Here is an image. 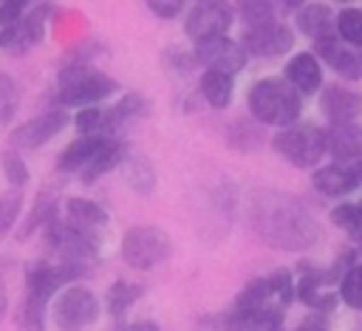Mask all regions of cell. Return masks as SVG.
Returning a JSON list of instances; mask_svg holds the SVG:
<instances>
[{"label":"cell","instance_id":"6da1fadb","mask_svg":"<svg viewBox=\"0 0 362 331\" xmlns=\"http://www.w3.org/2000/svg\"><path fill=\"white\" fill-rule=\"evenodd\" d=\"M249 215L257 238L283 252H305L320 238V226L305 212V207L297 198L277 190L257 192Z\"/></svg>","mask_w":362,"mask_h":331},{"label":"cell","instance_id":"7a4b0ae2","mask_svg":"<svg viewBox=\"0 0 362 331\" xmlns=\"http://www.w3.org/2000/svg\"><path fill=\"white\" fill-rule=\"evenodd\" d=\"M249 110L257 122L286 130L300 116V93L286 82V76H266L249 88Z\"/></svg>","mask_w":362,"mask_h":331},{"label":"cell","instance_id":"3957f363","mask_svg":"<svg viewBox=\"0 0 362 331\" xmlns=\"http://www.w3.org/2000/svg\"><path fill=\"white\" fill-rule=\"evenodd\" d=\"M113 91H116V82L110 76H105L102 71L82 65V62L62 68L57 76V99H59V105H68V108H79V110L93 108Z\"/></svg>","mask_w":362,"mask_h":331},{"label":"cell","instance_id":"277c9868","mask_svg":"<svg viewBox=\"0 0 362 331\" xmlns=\"http://www.w3.org/2000/svg\"><path fill=\"white\" fill-rule=\"evenodd\" d=\"M272 147L294 167H314L328 150V136L317 124H291L272 139Z\"/></svg>","mask_w":362,"mask_h":331},{"label":"cell","instance_id":"5b68a950","mask_svg":"<svg viewBox=\"0 0 362 331\" xmlns=\"http://www.w3.org/2000/svg\"><path fill=\"white\" fill-rule=\"evenodd\" d=\"M170 238L158 226H130L122 238V257L127 266L147 272L170 257Z\"/></svg>","mask_w":362,"mask_h":331},{"label":"cell","instance_id":"8992f818","mask_svg":"<svg viewBox=\"0 0 362 331\" xmlns=\"http://www.w3.org/2000/svg\"><path fill=\"white\" fill-rule=\"evenodd\" d=\"M99 317V300L88 286H65L54 306H51V320L57 323L59 331H82Z\"/></svg>","mask_w":362,"mask_h":331},{"label":"cell","instance_id":"52a82bcc","mask_svg":"<svg viewBox=\"0 0 362 331\" xmlns=\"http://www.w3.org/2000/svg\"><path fill=\"white\" fill-rule=\"evenodd\" d=\"M229 25H232V8L226 3H195L184 20V31L195 45L226 37Z\"/></svg>","mask_w":362,"mask_h":331},{"label":"cell","instance_id":"ba28073f","mask_svg":"<svg viewBox=\"0 0 362 331\" xmlns=\"http://www.w3.org/2000/svg\"><path fill=\"white\" fill-rule=\"evenodd\" d=\"M65 124H68V113L65 110L40 113V116L23 122L20 127H14L8 133V144H11V150H37L45 141H51Z\"/></svg>","mask_w":362,"mask_h":331},{"label":"cell","instance_id":"9c48e42d","mask_svg":"<svg viewBox=\"0 0 362 331\" xmlns=\"http://www.w3.org/2000/svg\"><path fill=\"white\" fill-rule=\"evenodd\" d=\"M240 45L246 54H255V57H280V54L291 51L294 34L286 23H269V25L246 28Z\"/></svg>","mask_w":362,"mask_h":331},{"label":"cell","instance_id":"30bf717a","mask_svg":"<svg viewBox=\"0 0 362 331\" xmlns=\"http://www.w3.org/2000/svg\"><path fill=\"white\" fill-rule=\"evenodd\" d=\"M195 59L201 65H206V71H223V74L235 76L246 65V51L235 40L218 37V40H209V42L195 45Z\"/></svg>","mask_w":362,"mask_h":331},{"label":"cell","instance_id":"8fae6325","mask_svg":"<svg viewBox=\"0 0 362 331\" xmlns=\"http://www.w3.org/2000/svg\"><path fill=\"white\" fill-rule=\"evenodd\" d=\"M311 184L322 195H345L356 187H362V156L348 161H334L311 175Z\"/></svg>","mask_w":362,"mask_h":331},{"label":"cell","instance_id":"7c38bea8","mask_svg":"<svg viewBox=\"0 0 362 331\" xmlns=\"http://www.w3.org/2000/svg\"><path fill=\"white\" fill-rule=\"evenodd\" d=\"M51 6L40 3L34 6L31 11H25L23 23L17 28H8V31H0V48L11 51V54H25L28 48H34L42 34H45V17H48Z\"/></svg>","mask_w":362,"mask_h":331},{"label":"cell","instance_id":"4fadbf2b","mask_svg":"<svg viewBox=\"0 0 362 331\" xmlns=\"http://www.w3.org/2000/svg\"><path fill=\"white\" fill-rule=\"evenodd\" d=\"M320 110L334 124L354 122L362 113V93L359 91H351L345 85H325L322 88V96H320Z\"/></svg>","mask_w":362,"mask_h":331},{"label":"cell","instance_id":"5bb4252c","mask_svg":"<svg viewBox=\"0 0 362 331\" xmlns=\"http://www.w3.org/2000/svg\"><path fill=\"white\" fill-rule=\"evenodd\" d=\"M297 28L317 42H325V40H334L339 37L337 34V20L331 14V6L325 3H305L297 8Z\"/></svg>","mask_w":362,"mask_h":331},{"label":"cell","instance_id":"9a60e30c","mask_svg":"<svg viewBox=\"0 0 362 331\" xmlns=\"http://www.w3.org/2000/svg\"><path fill=\"white\" fill-rule=\"evenodd\" d=\"M314 51H317L320 59H325L342 76H351V79H359L362 76V51H351L345 42H339V37L325 40V42H317Z\"/></svg>","mask_w":362,"mask_h":331},{"label":"cell","instance_id":"2e32d148","mask_svg":"<svg viewBox=\"0 0 362 331\" xmlns=\"http://www.w3.org/2000/svg\"><path fill=\"white\" fill-rule=\"evenodd\" d=\"M65 223L71 229L96 235L107 223V212L90 198H68L65 201Z\"/></svg>","mask_w":362,"mask_h":331},{"label":"cell","instance_id":"e0dca14e","mask_svg":"<svg viewBox=\"0 0 362 331\" xmlns=\"http://www.w3.org/2000/svg\"><path fill=\"white\" fill-rule=\"evenodd\" d=\"M286 82L297 91V93H314L320 88V79H322V71H320V62L314 54L303 51V54H294L288 62H286Z\"/></svg>","mask_w":362,"mask_h":331},{"label":"cell","instance_id":"ac0fdd59","mask_svg":"<svg viewBox=\"0 0 362 331\" xmlns=\"http://www.w3.org/2000/svg\"><path fill=\"white\" fill-rule=\"evenodd\" d=\"M105 141H107V136H79V139L68 141V147L59 153L57 167H59L62 173L85 170V167L99 156V150L105 147Z\"/></svg>","mask_w":362,"mask_h":331},{"label":"cell","instance_id":"d6986e66","mask_svg":"<svg viewBox=\"0 0 362 331\" xmlns=\"http://www.w3.org/2000/svg\"><path fill=\"white\" fill-rule=\"evenodd\" d=\"M325 136H328V153L334 156V161H348V158L362 156V127L359 124H354V122L334 124Z\"/></svg>","mask_w":362,"mask_h":331},{"label":"cell","instance_id":"ffe728a7","mask_svg":"<svg viewBox=\"0 0 362 331\" xmlns=\"http://www.w3.org/2000/svg\"><path fill=\"white\" fill-rule=\"evenodd\" d=\"M122 178L139 195H150L153 187H156V170H153V164L144 156H133V153H127L124 161H122Z\"/></svg>","mask_w":362,"mask_h":331},{"label":"cell","instance_id":"44dd1931","mask_svg":"<svg viewBox=\"0 0 362 331\" xmlns=\"http://www.w3.org/2000/svg\"><path fill=\"white\" fill-rule=\"evenodd\" d=\"M232 91H235V79L223 71H204L201 74V96L206 99V105L212 108H226L232 102Z\"/></svg>","mask_w":362,"mask_h":331},{"label":"cell","instance_id":"7402d4cb","mask_svg":"<svg viewBox=\"0 0 362 331\" xmlns=\"http://www.w3.org/2000/svg\"><path fill=\"white\" fill-rule=\"evenodd\" d=\"M124 147H122V141H113V139H107L105 141V147L99 150V156L82 170V181L85 184H90V181H96L99 175H105V173H110L113 167H122V161H124Z\"/></svg>","mask_w":362,"mask_h":331},{"label":"cell","instance_id":"603a6c76","mask_svg":"<svg viewBox=\"0 0 362 331\" xmlns=\"http://www.w3.org/2000/svg\"><path fill=\"white\" fill-rule=\"evenodd\" d=\"M54 215H57L54 192H51V190H42V192L37 195V201H34V207H31V212H28V218H25L23 229H20V240H23V238H28L31 232H37L40 226L45 229V226H48V221H51Z\"/></svg>","mask_w":362,"mask_h":331},{"label":"cell","instance_id":"cb8c5ba5","mask_svg":"<svg viewBox=\"0 0 362 331\" xmlns=\"http://www.w3.org/2000/svg\"><path fill=\"white\" fill-rule=\"evenodd\" d=\"M139 294H141V286H133V283H127V280H116V283L107 289V294H105L107 311H110L113 317H122V314L136 303Z\"/></svg>","mask_w":362,"mask_h":331},{"label":"cell","instance_id":"d4e9b609","mask_svg":"<svg viewBox=\"0 0 362 331\" xmlns=\"http://www.w3.org/2000/svg\"><path fill=\"white\" fill-rule=\"evenodd\" d=\"M337 34L345 45L362 48V8H342L337 14Z\"/></svg>","mask_w":362,"mask_h":331},{"label":"cell","instance_id":"484cf974","mask_svg":"<svg viewBox=\"0 0 362 331\" xmlns=\"http://www.w3.org/2000/svg\"><path fill=\"white\" fill-rule=\"evenodd\" d=\"M0 170H3V175H6V181L14 187V190H23L25 184H28V167H25V161H23V156L17 153V150H3L0 153Z\"/></svg>","mask_w":362,"mask_h":331},{"label":"cell","instance_id":"4316f807","mask_svg":"<svg viewBox=\"0 0 362 331\" xmlns=\"http://www.w3.org/2000/svg\"><path fill=\"white\" fill-rule=\"evenodd\" d=\"M76 130L79 136H105L107 133V110H102L99 105L93 108H82L76 113Z\"/></svg>","mask_w":362,"mask_h":331},{"label":"cell","instance_id":"83f0119b","mask_svg":"<svg viewBox=\"0 0 362 331\" xmlns=\"http://www.w3.org/2000/svg\"><path fill=\"white\" fill-rule=\"evenodd\" d=\"M17 320L23 331H45V303L37 300L34 294H25Z\"/></svg>","mask_w":362,"mask_h":331},{"label":"cell","instance_id":"f1b7e54d","mask_svg":"<svg viewBox=\"0 0 362 331\" xmlns=\"http://www.w3.org/2000/svg\"><path fill=\"white\" fill-rule=\"evenodd\" d=\"M339 300L351 308H362V263L351 266L345 272V277L339 280Z\"/></svg>","mask_w":362,"mask_h":331},{"label":"cell","instance_id":"f546056e","mask_svg":"<svg viewBox=\"0 0 362 331\" xmlns=\"http://www.w3.org/2000/svg\"><path fill=\"white\" fill-rule=\"evenodd\" d=\"M20 209H23V190H6L3 195H0V240L8 235V229L14 226V221H17V215H20Z\"/></svg>","mask_w":362,"mask_h":331},{"label":"cell","instance_id":"4dcf8cb0","mask_svg":"<svg viewBox=\"0 0 362 331\" xmlns=\"http://www.w3.org/2000/svg\"><path fill=\"white\" fill-rule=\"evenodd\" d=\"M238 11H240L246 28H257V25L277 23V20H274V14H277V6H274V3H238Z\"/></svg>","mask_w":362,"mask_h":331},{"label":"cell","instance_id":"1f68e13d","mask_svg":"<svg viewBox=\"0 0 362 331\" xmlns=\"http://www.w3.org/2000/svg\"><path fill=\"white\" fill-rule=\"evenodd\" d=\"M331 221L339 223L342 229H348L351 235L362 238V207H356V204H339L331 212Z\"/></svg>","mask_w":362,"mask_h":331},{"label":"cell","instance_id":"d6a6232c","mask_svg":"<svg viewBox=\"0 0 362 331\" xmlns=\"http://www.w3.org/2000/svg\"><path fill=\"white\" fill-rule=\"evenodd\" d=\"M25 3L20 0H3L0 3V31H8V28H17L25 17Z\"/></svg>","mask_w":362,"mask_h":331},{"label":"cell","instance_id":"836d02e7","mask_svg":"<svg viewBox=\"0 0 362 331\" xmlns=\"http://www.w3.org/2000/svg\"><path fill=\"white\" fill-rule=\"evenodd\" d=\"M147 8H150L156 17H161V20H173V17H178V14L184 11V3H181V0H150Z\"/></svg>","mask_w":362,"mask_h":331},{"label":"cell","instance_id":"e575fe53","mask_svg":"<svg viewBox=\"0 0 362 331\" xmlns=\"http://www.w3.org/2000/svg\"><path fill=\"white\" fill-rule=\"evenodd\" d=\"M11 108H14V82L6 74H0V122H6Z\"/></svg>","mask_w":362,"mask_h":331},{"label":"cell","instance_id":"d590c367","mask_svg":"<svg viewBox=\"0 0 362 331\" xmlns=\"http://www.w3.org/2000/svg\"><path fill=\"white\" fill-rule=\"evenodd\" d=\"M297 331H328V325H325L320 317H308Z\"/></svg>","mask_w":362,"mask_h":331},{"label":"cell","instance_id":"8d00e7d4","mask_svg":"<svg viewBox=\"0 0 362 331\" xmlns=\"http://www.w3.org/2000/svg\"><path fill=\"white\" fill-rule=\"evenodd\" d=\"M6 311H8V291H6V280L0 274V320L6 317Z\"/></svg>","mask_w":362,"mask_h":331},{"label":"cell","instance_id":"74e56055","mask_svg":"<svg viewBox=\"0 0 362 331\" xmlns=\"http://www.w3.org/2000/svg\"><path fill=\"white\" fill-rule=\"evenodd\" d=\"M127 331H158V325H156L153 320H141V323H136V325H130Z\"/></svg>","mask_w":362,"mask_h":331}]
</instances>
